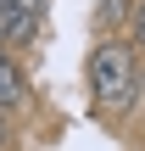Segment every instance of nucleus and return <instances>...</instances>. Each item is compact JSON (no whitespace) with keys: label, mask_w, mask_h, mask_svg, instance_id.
Returning <instances> with one entry per match:
<instances>
[{"label":"nucleus","mask_w":145,"mask_h":151,"mask_svg":"<svg viewBox=\"0 0 145 151\" xmlns=\"http://www.w3.org/2000/svg\"><path fill=\"white\" fill-rule=\"evenodd\" d=\"M89 90H95V106L101 112H134L140 101V50L123 45V39H101L89 50Z\"/></svg>","instance_id":"f257e3e1"},{"label":"nucleus","mask_w":145,"mask_h":151,"mask_svg":"<svg viewBox=\"0 0 145 151\" xmlns=\"http://www.w3.org/2000/svg\"><path fill=\"white\" fill-rule=\"evenodd\" d=\"M28 106V78H22V62L11 56V50H0V112L6 118H17Z\"/></svg>","instance_id":"f03ea898"},{"label":"nucleus","mask_w":145,"mask_h":151,"mask_svg":"<svg viewBox=\"0 0 145 151\" xmlns=\"http://www.w3.org/2000/svg\"><path fill=\"white\" fill-rule=\"evenodd\" d=\"M95 17H101V28H117L134 17V0H95Z\"/></svg>","instance_id":"7ed1b4c3"},{"label":"nucleus","mask_w":145,"mask_h":151,"mask_svg":"<svg viewBox=\"0 0 145 151\" xmlns=\"http://www.w3.org/2000/svg\"><path fill=\"white\" fill-rule=\"evenodd\" d=\"M129 34H134V50L145 56V0H134V17H129Z\"/></svg>","instance_id":"20e7f679"},{"label":"nucleus","mask_w":145,"mask_h":151,"mask_svg":"<svg viewBox=\"0 0 145 151\" xmlns=\"http://www.w3.org/2000/svg\"><path fill=\"white\" fill-rule=\"evenodd\" d=\"M0 151H11V118L0 112Z\"/></svg>","instance_id":"39448f33"},{"label":"nucleus","mask_w":145,"mask_h":151,"mask_svg":"<svg viewBox=\"0 0 145 151\" xmlns=\"http://www.w3.org/2000/svg\"><path fill=\"white\" fill-rule=\"evenodd\" d=\"M0 6H11V0H0Z\"/></svg>","instance_id":"423d86ee"}]
</instances>
